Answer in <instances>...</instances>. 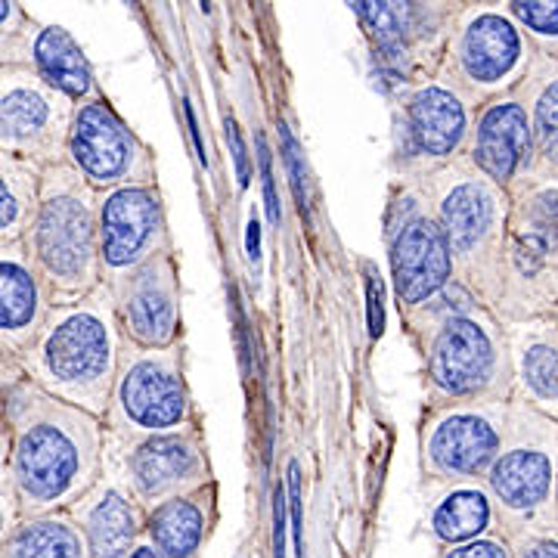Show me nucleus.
<instances>
[{
  "instance_id": "nucleus-1",
  "label": "nucleus",
  "mask_w": 558,
  "mask_h": 558,
  "mask_svg": "<svg viewBox=\"0 0 558 558\" xmlns=\"http://www.w3.org/2000/svg\"><path fill=\"white\" fill-rule=\"evenodd\" d=\"M10 453L7 475L20 519L57 512L100 478L102 422L75 403L47 395L25 376L0 391Z\"/></svg>"
},
{
  "instance_id": "nucleus-2",
  "label": "nucleus",
  "mask_w": 558,
  "mask_h": 558,
  "mask_svg": "<svg viewBox=\"0 0 558 558\" xmlns=\"http://www.w3.org/2000/svg\"><path fill=\"white\" fill-rule=\"evenodd\" d=\"M400 317L422 360L428 403L512 398L502 323L462 282L450 279Z\"/></svg>"
},
{
  "instance_id": "nucleus-3",
  "label": "nucleus",
  "mask_w": 558,
  "mask_h": 558,
  "mask_svg": "<svg viewBox=\"0 0 558 558\" xmlns=\"http://www.w3.org/2000/svg\"><path fill=\"white\" fill-rule=\"evenodd\" d=\"M121 332L112 314V295L97 286L84 299L53 304L38 336L22 351V376L47 395L102 416L119 366Z\"/></svg>"
},
{
  "instance_id": "nucleus-4",
  "label": "nucleus",
  "mask_w": 558,
  "mask_h": 558,
  "mask_svg": "<svg viewBox=\"0 0 558 558\" xmlns=\"http://www.w3.org/2000/svg\"><path fill=\"white\" fill-rule=\"evenodd\" d=\"M418 186L447 240L453 279L462 282L478 304L494 307L502 277L509 193L475 171L462 156L418 180Z\"/></svg>"
},
{
  "instance_id": "nucleus-5",
  "label": "nucleus",
  "mask_w": 558,
  "mask_h": 558,
  "mask_svg": "<svg viewBox=\"0 0 558 558\" xmlns=\"http://www.w3.org/2000/svg\"><path fill=\"white\" fill-rule=\"evenodd\" d=\"M53 304L84 299L100 286L97 193L65 165L40 168L38 202L22 236Z\"/></svg>"
},
{
  "instance_id": "nucleus-6",
  "label": "nucleus",
  "mask_w": 558,
  "mask_h": 558,
  "mask_svg": "<svg viewBox=\"0 0 558 558\" xmlns=\"http://www.w3.org/2000/svg\"><path fill=\"white\" fill-rule=\"evenodd\" d=\"M558 183L531 174L509 190L502 277L494 301L499 323L556 317L558 301Z\"/></svg>"
},
{
  "instance_id": "nucleus-7",
  "label": "nucleus",
  "mask_w": 558,
  "mask_h": 558,
  "mask_svg": "<svg viewBox=\"0 0 558 558\" xmlns=\"http://www.w3.org/2000/svg\"><path fill=\"white\" fill-rule=\"evenodd\" d=\"M100 422L102 435L116 444H137L199 422L186 381L183 341L168 348H140L121 341L116 379Z\"/></svg>"
},
{
  "instance_id": "nucleus-8",
  "label": "nucleus",
  "mask_w": 558,
  "mask_h": 558,
  "mask_svg": "<svg viewBox=\"0 0 558 558\" xmlns=\"http://www.w3.org/2000/svg\"><path fill=\"white\" fill-rule=\"evenodd\" d=\"M484 478L502 512L515 519L549 512L556 494V416L509 398L502 444Z\"/></svg>"
},
{
  "instance_id": "nucleus-9",
  "label": "nucleus",
  "mask_w": 558,
  "mask_h": 558,
  "mask_svg": "<svg viewBox=\"0 0 558 558\" xmlns=\"http://www.w3.org/2000/svg\"><path fill=\"white\" fill-rule=\"evenodd\" d=\"M385 245L400 314L418 307L453 279L450 248L418 183H391L385 208Z\"/></svg>"
},
{
  "instance_id": "nucleus-10",
  "label": "nucleus",
  "mask_w": 558,
  "mask_h": 558,
  "mask_svg": "<svg viewBox=\"0 0 558 558\" xmlns=\"http://www.w3.org/2000/svg\"><path fill=\"white\" fill-rule=\"evenodd\" d=\"M62 161L94 193L116 186H146L159 180L156 153L124 124L100 94L72 106Z\"/></svg>"
},
{
  "instance_id": "nucleus-11",
  "label": "nucleus",
  "mask_w": 558,
  "mask_h": 558,
  "mask_svg": "<svg viewBox=\"0 0 558 558\" xmlns=\"http://www.w3.org/2000/svg\"><path fill=\"white\" fill-rule=\"evenodd\" d=\"M472 100L444 81L416 84L395 121V174L403 183H418L465 153L472 128Z\"/></svg>"
},
{
  "instance_id": "nucleus-12",
  "label": "nucleus",
  "mask_w": 558,
  "mask_h": 558,
  "mask_svg": "<svg viewBox=\"0 0 558 558\" xmlns=\"http://www.w3.org/2000/svg\"><path fill=\"white\" fill-rule=\"evenodd\" d=\"M509 400L428 403L422 422V459L432 475L447 481L481 478L497 459Z\"/></svg>"
},
{
  "instance_id": "nucleus-13",
  "label": "nucleus",
  "mask_w": 558,
  "mask_h": 558,
  "mask_svg": "<svg viewBox=\"0 0 558 558\" xmlns=\"http://www.w3.org/2000/svg\"><path fill=\"white\" fill-rule=\"evenodd\" d=\"M72 106L32 69L0 65V149L38 168L60 165Z\"/></svg>"
},
{
  "instance_id": "nucleus-14",
  "label": "nucleus",
  "mask_w": 558,
  "mask_h": 558,
  "mask_svg": "<svg viewBox=\"0 0 558 558\" xmlns=\"http://www.w3.org/2000/svg\"><path fill=\"white\" fill-rule=\"evenodd\" d=\"M174 248L159 183L97 193V252L102 286H112L143 260Z\"/></svg>"
},
{
  "instance_id": "nucleus-15",
  "label": "nucleus",
  "mask_w": 558,
  "mask_h": 558,
  "mask_svg": "<svg viewBox=\"0 0 558 558\" xmlns=\"http://www.w3.org/2000/svg\"><path fill=\"white\" fill-rule=\"evenodd\" d=\"M121 341L140 348H168L183 341L180 267L174 248H165L119 282L106 286Z\"/></svg>"
},
{
  "instance_id": "nucleus-16",
  "label": "nucleus",
  "mask_w": 558,
  "mask_h": 558,
  "mask_svg": "<svg viewBox=\"0 0 558 558\" xmlns=\"http://www.w3.org/2000/svg\"><path fill=\"white\" fill-rule=\"evenodd\" d=\"M109 444L121 447L124 478L134 490V499L146 502L149 509L208 484V457H205L199 422L168 435L143 438L137 444H116V440Z\"/></svg>"
},
{
  "instance_id": "nucleus-17",
  "label": "nucleus",
  "mask_w": 558,
  "mask_h": 558,
  "mask_svg": "<svg viewBox=\"0 0 558 558\" xmlns=\"http://www.w3.org/2000/svg\"><path fill=\"white\" fill-rule=\"evenodd\" d=\"M459 84L472 100L506 94L527 65V40L521 25L502 10H478L459 28L453 44Z\"/></svg>"
},
{
  "instance_id": "nucleus-18",
  "label": "nucleus",
  "mask_w": 558,
  "mask_h": 558,
  "mask_svg": "<svg viewBox=\"0 0 558 558\" xmlns=\"http://www.w3.org/2000/svg\"><path fill=\"white\" fill-rule=\"evenodd\" d=\"M462 159L506 193L519 180L539 174L534 159V140L527 121V102L519 94H499L481 102L472 116L469 143ZM556 178V174H553Z\"/></svg>"
},
{
  "instance_id": "nucleus-19",
  "label": "nucleus",
  "mask_w": 558,
  "mask_h": 558,
  "mask_svg": "<svg viewBox=\"0 0 558 558\" xmlns=\"http://www.w3.org/2000/svg\"><path fill=\"white\" fill-rule=\"evenodd\" d=\"M373 44L388 84H407L416 72V50L435 38L438 10L432 0H348Z\"/></svg>"
},
{
  "instance_id": "nucleus-20",
  "label": "nucleus",
  "mask_w": 558,
  "mask_h": 558,
  "mask_svg": "<svg viewBox=\"0 0 558 558\" xmlns=\"http://www.w3.org/2000/svg\"><path fill=\"white\" fill-rule=\"evenodd\" d=\"M512 398L524 400L546 416H556L558 403V323L556 317L502 323Z\"/></svg>"
},
{
  "instance_id": "nucleus-21",
  "label": "nucleus",
  "mask_w": 558,
  "mask_h": 558,
  "mask_svg": "<svg viewBox=\"0 0 558 558\" xmlns=\"http://www.w3.org/2000/svg\"><path fill=\"white\" fill-rule=\"evenodd\" d=\"M50 307V292L22 240L0 242V348L20 357Z\"/></svg>"
},
{
  "instance_id": "nucleus-22",
  "label": "nucleus",
  "mask_w": 558,
  "mask_h": 558,
  "mask_svg": "<svg viewBox=\"0 0 558 558\" xmlns=\"http://www.w3.org/2000/svg\"><path fill=\"white\" fill-rule=\"evenodd\" d=\"M75 524L84 534L87 543V556L90 558H128V553L137 546L143 534V512L140 502L131 494H124L116 484H100V487H87Z\"/></svg>"
},
{
  "instance_id": "nucleus-23",
  "label": "nucleus",
  "mask_w": 558,
  "mask_h": 558,
  "mask_svg": "<svg viewBox=\"0 0 558 558\" xmlns=\"http://www.w3.org/2000/svg\"><path fill=\"white\" fill-rule=\"evenodd\" d=\"M211 502H215V490L202 484L190 494H180L153 506L143 524L149 546L165 558H196L208 537Z\"/></svg>"
},
{
  "instance_id": "nucleus-24",
  "label": "nucleus",
  "mask_w": 558,
  "mask_h": 558,
  "mask_svg": "<svg viewBox=\"0 0 558 558\" xmlns=\"http://www.w3.org/2000/svg\"><path fill=\"white\" fill-rule=\"evenodd\" d=\"M28 62L35 75H40L50 87H57L72 102L97 97V81H94L90 62L75 38L60 25H47L32 35Z\"/></svg>"
},
{
  "instance_id": "nucleus-25",
  "label": "nucleus",
  "mask_w": 558,
  "mask_h": 558,
  "mask_svg": "<svg viewBox=\"0 0 558 558\" xmlns=\"http://www.w3.org/2000/svg\"><path fill=\"white\" fill-rule=\"evenodd\" d=\"M0 558H90L84 534L72 515L62 509L40 512L16 521L7 543L0 546Z\"/></svg>"
},
{
  "instance_id": "nucleus-26",
  "label": "nucleus",
  "mask_w": 558,
  "mask_h": 558,
  "mask_svg": "<svg viewBox=\"0 0 558 558\" xmlns=\"http://www.w3.org/2000/svg\"><path fill=\"white\" fill-rule=\"evenodd\" d=\"M490 524L494 499L481 484H453L432 509V534L447 546L484 537Z\"/></svg>"
},
{
  "instance_id": "nucleus-27",
  "label": "nucleus",
  "mask_w": 558,
  "mask_h": 558,
  "mask_svg": "<svg viewBox=\"0 0 558 558\" xmlns=\"http://www.w3.org/2000/svg\"><path fill=\"white\" fill-rule=\"evenodd\" d=\"M38 165L0 149V242H16L25 236L38 202Z\"/></svg>"
},
{
  "instance_id": "nucleus-28",
  "label": "nucleus",
  "mask_w": 558,
  "mask_h": 558,
  "mask_svg": "<svg viewBox=\"0 0 558 558\" xmlns=\"http://www.w3.org/2000/svg\"><path fill=\"white\" fill-rule=\"evenodd\" d=\"M527 102V121H531V140H534V159L539 174H556L558 161V81L556 72L543 81L539 94Z\"/></svg>"
},
{
  "instance_id": "nucleus-29",
  "label": "nucleus",
  "mask_w": 558,
  "mask_h": 558,
  "mask_svg": "<svg viewBox=\"0 0 558 558\" xmlns=\"http://www.w3.org/2000/svg\"><path fill=\"white\" fill-rule=\"evenodd\" d=\"M22 10L16 0H0V65L28 60L32 32H22Z\"/></svg>"
},
{
  "instance_id": "nucleus-30",
  "label": "nucleus",
  "mask_w": 558,
  "mask_h": 558,
  "mask_svg": "<svg viewBox=\"0 0 558 558\" xmlns=\"http://www.w3.org/2000/svg\"><path fill=\"white\" fill-rule=\"evenodd\" d=\"M512 20L527 28L534 38L556 40L558 35V0H509Z\"/></svg>"
},
{
  "instance_id": "nucleus-31",
  "label": "nucleus",
  "mask_w": 558,
  "mask_h": 558,
  "mask_svg": "<svg viewBox=\"0 0 558 558\" xmlns=\"http://www.w3.org/2000/svg\"><path fill=\"white\" fill-rule=\"evenodd\" d=\"M279 134H282V153H286V161H289V174H292V186H295V199H299L301 211H307V186H304V168H301V146L295 134L279 124Z\"/></svg>"
},
{
  "instance_id": "nucleus-32",
  "label": "nucleus",
  "mask_w": 558,
  "mask_h": 558,
  "mask_svg": "<svg viewBox=\"0 0 558 558\" xmlns=\"http://www.w3.org/2000/svg\"><path fill=\"white\" fill-rule=\"evenodd\" d=\"M444 558H512L509 556V546L499 543L494 537H475L465 539V543H457L450 546V553Z\"/></svg>"
},
{
  "instance_id": "nucleus-33",
  "label": "nucleus",
  "mask_w": 558,
  "mask_h": 558,
  "mask_svg": "<svg viewBox=\"0 0 558 558\" xmlns=\"http://www.w3.org/2000/svg\"><path fill=\"white\" fill-rule=\"evenodd\" d=\"M258 156L260 178H264V208H267V220H270V227H279L277 183H274V165H270V149H267V140L264 137H258Z\"/></svg>"
},
{
  "instance_id": "nucleus-34",
  "label": "nucleus",
  "mask_w": 558,
  "mask_h": 558,
  "mask_svg": "<svg viewBox=\"0 0 558 558\" xmlns=\"http://www.w3.org/2000/svg\"><path fill=\"white\" fill-rule=\"evenodd\" d=\"M16 521H20V502H16V494H13L10 475L3 472L0 475V546L7 543L10 531L16 527Z\"/></svg>"
},
{
  "instance_id": "nucleus-35",
  "label": "nucleus",
  "mask_w": 558,
  "mask_h": 558,
  "mask_svg": "<svg viewBox=\"0 0 558 558\" xmlns=\"http://www.w3.org/2000/svg\"><path fill=\"white\" fill-rule=\"evenodd\" d=\"M286 506H289V512H292L295 553H299V558H304V537H301V527H304V521H301V472L295 462L289 465V499H286Z\"/></svg>"
},
{
  "instance_id": "nucleus-36",
  "label": "nucleus",
  "mask_w": 558,
  "mask_h": 558,
  "mask_svg": "<svg viewBox=\"0 0 558 558\" xmlns=\"http://www.w3.org/2000/svg\"><path fill=\"white\" fill-rule=\"evenodd\" d=\"M366 270H369V332H373V339H379L381 326H385V317H381V277L376 274L373 264H366Z\"/></svg>"
},
{
  "instance_id": "nucleus-37",
  "label": "nucleus",
  "mask_w": 558,
  "mask_h": 558,
  "mask_svg": "<svg viewBox=\"0 0 558 558\" xmlns=\"http://www.w3.org/2000/svg\"><path fill=\"white\" fill-rule=\"evenodd\" d=\"M227 137H230V146H233V161H236V178H240V186H248V153H245V143H242L240 128L236 121L227 116Z\"/></svg>"
},
{
  "instance_id": "nucleus-38",
  "label": "nucleus",
  "mask_w": 558,
  "mask_h": 558,
  "mask_svg": "<svg viewBox=\"0 0 558 558\" xmlns=\"http://www.w3.org/2000/svg\"><path fill=\"white\" fill-rule=\"evenodd\" d=\"M515 558H558L556 537H539L531 539V543H524Z\"/></svg>"
},
{
  "instance_id": "nucleus-39",
  "label": "nucleus",
  "mask_w": 558,
  "mask_h": 558,
  "mask_svg": "<svg viewBox=\"0 0 558 558\" xmlns=\"http://www.w3.org/2000/svg\"><path fill=\"white\" fill-rule=\"evenodd\" d=\"M274 553L277 558H286V494L277 487V537H274Z\"/></svg>"
},
{
  "instance_id": "nucleus-40",
  "label": "nucleus",
  "mask_w": 558,
  "mask_h": 558,
  "mask_svg": "<svg viewBox=\"0 0 558 558\" xmlns=\"http://www.w3.org/2000/svg\"><path fill=\"white\" fill-rule=\"evenodd\" d=\"M16 379H22L20 363H16L13 354H7V351L0 348V391H3L7 385H13Z\"/></svg>"
},
{
  "instance_id": "nucleus-41",
  "label": "nucleus",
  "mask_w": 558,
  "mask_h": 558,
  "mask_svg": "<svg viewBox=\"0 0 558 558\" xmlns=\"http://www.w3.org/2000/svg\"><path fill=\"white\" fill-rule=\"evenodd\" d=\"M248 258H252V264L260 260V227L255 218L248 220Z\"/></svg>"
},
{
  "instance_id": "nucleus-42",
  "label": "nucleus",
  "mask_w": 558,
  "mask_h": 558,
  "mask_svg": "<svg viewBox=\"0 0 558 558\" xmlns=\"http://www.w3.org/2000/svg\"><path fill=\"white\" fill-rule=\"evenodd\" d=\"M186 121H190V134H193V143H196L199 161H202V165H208V156H205V143H202V134H199V124H196V116H193L190 102H186Z\"/></svg>"
},
{
  "instance_id": "nucleus-43",
  "label": "nucleus",
  "mask_w": 558,
  "mask_h": 558,
  "mask_svg": "<svg viewBox=\"0 0 558 558\" xmlns=\"http://www.w3.org/2000/svg\"><path fill=\"white\" fill-rule=\"evenodd\" d=\"M128 558H165V556H161V553H156V549L149 546V539H143V543L137 539V546L128 553Z\"/></svg>"
},
{
  "instance_id": "nucleus-44",
  "label": "nucleus",
  "mask_w": 558,
  "mask_h": 558,
  "mask_svg": "<svg viewBox=\"0 0 558 558\" xmlns=\"http://www.w3.org/2000/svg\"><path fill=\"white\" fill-rule=\"evenodd\" d=\"M7 453H10V438H7V425L0 416V475L7 472Z\"/></svg>"
},
{
  "instance_id": "nucleus-45",
  "label": "nucleus",
  "mask_w": 558,
  "mask_h": 558,
  "mask_svg": "<svg viewBox=\"0 0 558 558\" xmlns=\"http://www.w3.org/2000/svg\"><path fill=\"white\" fill-rule=\"evenodd\" d=\"M202 10H205V13H208V0H202Z\"/></svg>"
}]
</instances>
